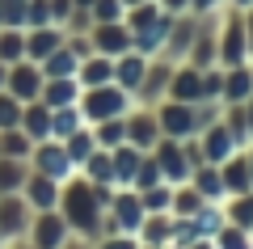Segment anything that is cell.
<instances>
[{"label":"cell","instance_id":"obj_1","mask_svg":"<svg viewBox=\"0 0 253 249\" xmlns=\"http://www.w3.org/2000/svg\"><path fill=\"white\" fill-rule=\"evenodd\" d=\"M59 215L68 220V228L76 237H84V241L101 237V215H106V207H101V199H97V190H93L89 178H72V182L59 186Z\"/></svg>","mask_w":253,"mask_h":249},{"label":"cell","instance_id":"obj_2","mask_svg":"<svg viewBox=\"0 0 253 249\" xmlns=\"http://www.w3.org/2000/svg\"><path fill=\"white\" fill-rule=\"evenodd\" d=\"M156 123H161V135L169 140H190V135H199L211 118H219V101H156Z\"/></svg>","mask_w":253,"mask_h":249},{"label":"cell","instance_id":"obj_3","mask_svg":"<svg viewBox=\"0 0 253 249\" xmlns=\"http://www.w3.org/2000/svg\"><path fill=\"white\" fill-rule=\"evenodd\" d=\"M81 114H84V123H101V118H118V114H126V110L135 106V98L126 89H118L114 80H106V85H89V89H81Z\"/></svg>","mask_w":253,"mask_h":249},{"label":"cell","instance_id":"obj_4","mask_svg":"<svg viewBox=\"0 0 253 249\" xmlns=\"http://www.w3.org/2000/svg\"><path fill=\"white\" fill-rule=\"evenodd\" d=\"M249 63V30H245V9L224 4L219 9V68Z\"/></svg>","mask_w":253,"mask_h":249},{"label":"cell","instance_id":"obj_5","mask_svg":"<svg viewBox=\"0 0 253 249\" xmlns=\"http://www.w3.org/2000/svg\"><path fill=\"white\" fill-rule=\"evenodd\" d=\"M181 63H194V68H215L219 63V9L215 13H203L194 21V38H190V51Z\"/></svg>","mask_w":253,"mask_h":249},{"label":"cell","instance_id":"obj_6","mask_svg":"<svg viewBox=\"0 0 253 249\" xmlns=\"http://www.w3.org/2000/svg\"><path fill=\"white\" fill-rule=\"evenodd\" d=\"M34 169L38 173H46V178H55V182H68L76 173V165H72V156H68V148H63V140H38V148H34Z\"/></svg>","mask_w":253,"mask_h":249},{"label":"cell","instance_id":"obj_7","mask_svg":"<svg viewBox=\"0 0 253 249\" xmlns=\"http://www.w3.org/2000/svg\"><path fill=\"white\" fill-rule=\"evenodd\" d=\"M152 156H156V165H161V178L169 182V186L190 182V160H186V152H181V140L161 135V140L152 144Z\"/></svg>","mask_w":253,"mask_h":249},{"label":"cell","instance_id":"obj_8","mask_svg":"<svg viewBox=\"0 0 253 249\" xmlns=\"http://www.w3.org/2000/svg\"><path fill=\"white\" fill-rule=\"evenodd\" d=\"M169 76H173V63L165 59V55H152L144 80H139V89H135V106H156V101H165Z\"/></svg>","mask_w":253,"mask_h":249},{"label":"cell","instance_id":"obj_9","mask_svg":"<svg viewBox=\"0 0 253 249\" xmlns=\"http://www.w3.org/2000/svg\"><path fill=\"white\" fill-rule=\"evenodd\" d=\"M199 144H203V160H207V165H219V160H228L232 152H241L236 135L224 127V118H211V123L199 131Z\"/></svg>","mask_w":253,"mask_h":249},{"label":"cell","instance_id":"obj_10","mask_svg":"<svg viewBox=\"0 0 253 249\" xmlns=\"http://www.w3.org/2000/svg\"><path fill=\"white\" fill-rule=\"evenodd\" d=\"M156 140H161L156 110L152 106H131V110H126V144H135L139 152H152Z\"/></svg>","mask_w":253,"mask_h":249},{"label":"cell","instance_id":"obj_11","mask_svg":"<svg viewBox=\"0 0 253 249\" xmlns=\"http://www.w3.org/2000/svg\"><path fill=\"white\" fill-rule=\"evenodd\" d=\"M89 43H93V51L97 55H123V51H131V30H126V21H97V26L89 30Z\"/></svg>","mask_w":253,"mask_h":249},{"label":"cell","instance_id":"obj_12","mask_svg":"<svg viewBox=\"0 0 253 249\" xmlns=\"http://www.w3.org/2000/svg\"><path fill=\"white\" fill-rule=\"evenodd\" d=\"M194 21H199V13H173V26H169V38H165L161 55L169 63H181L190 51V38H194Z\"/></svg>","mask_w":253,"mask_h":249},{"label":"cell","instance_id":"obj_13","mask_svg":"<svg viewBox=\"0 0 253 249\" xmlns=\"http://www.w3.org/2000/svg\"><path fill=\"white\" fill-rule=\"evenodd\" d=\"M148 59H152V55L135 51V47H131V51H123V55H114V85L135 98L139 80H144V72H148Z\"/></svg>","mask_w":253,"mask_h":249},{"label":"cell","instance_id":"obj_14","mask_svg":"<svg viewBox=\"0 0 253 249\" xmlns=\"http://www.w3.org/2000/svg\"><path fill=\"white\" fill-rule=\"evenodd\" d=\"M165 98H173V101H203V72L194 68V63H173V76H169Z\"/></svg>","mask_w":253,"mask_h":249},{"label":"cell","instance_id":"obj_15","mask_svg":"<svg viewBox=\"0 0 253 249\" xmlns=\"http://www.w3.org/2000/svg\"><path fill=\"white\" fill-rule=\"evenodd\" d=\"M72 237V228H68V220H63L59 211H38V224H34V249H59L63 241Z\"/></svg>","mask_w":253,"mask_h":249},{"label":"cell","instance_id":"obj_16","mask_svg":"<svg viewBox=\"0 0 253 249\" xmlns=\"http://www.w3.org/2000/svg\"><path fill=\"white\" fill-rule=\"evenodd\" d=\"M135 237H139V245H148V249H169V241H173V211H148Z\"/></svg>","mask_w":253,"mask_h":249},{"label":"cell","instance_id":"obj_17","mask_svg":"<svg viewBox=\"0 0 253 249\" xmlns=\"http://www.w3.org/2000/svg\"><path fill=\"white\" fill-rule=\"evenodd\" d=\"M38 98H42V106H51V110L76 106V101H81V80H76V76H46Z\"/></svg>","mask_w":253,"mask_h":249},{"label":"cell","instance_id":"obj_18","mask_svg":"<svg viewBox=\"0 0 253 249\" xmlns=\"http://www.w3.org/2000/svg\"><path fill=\"white\" fill-rule=\"evenodd\" d=\"M169 26H173V13H161L156 21H148L144 30H131V47L144 55H161L165 38H169Z\"/></svg>","mask_w":253,"mask_h":249},{"label":"cell","instance_id":"obj_19","mask_svg":"<svg viewBox=\"0 0 253 249\" xmlns=\"http://www.w3.org/2000/svg\"><path fill=\"white\" fill-rule=\"evenodd\" d=\"M190 186L199 190V195L207 199V203H224V199H228V190H224V178H219V165H207V160L190 169Z\"/></svg>","mask_w":253,"mask_h":249},{"label":"cell","instance_id":"obj_20","mask_svg":"<svg viewBox=\"0 0 253 249\" xmlns=\"http://www.w3.org/2000/svg\"><path fill=\"white\" fill-rule=\"evenodd\" d=\"M253 93V72L249 63H236V68H224V89H219V106H232V101H245Z\"/></svg>","mask_w":253,"mask_h":249},{"label":"cell","instance_id":"obj_21","mask_svg":"<svg viewBox=\"0 0 253 249\" xmlns=\"http://www.w3.org/2000/svg\"><path fill=\"white\" fill-rule=\"evenodd\" d=\"M139 156L144 152L135 148V144H118V148H110V169H114V186H131L135 182V169H139Z\"/></svg>","mask_w":253,"mask_h":249},{"label":"cell","instance_id":"obj_22","mask_svg":"<svg viewBox=\"0 0 253 249\" xmlns=\"http://www.w3.org/2000/svg\"><path fill=\"white\" fill-rule=\"evenodd\" d=\"M219 178H224V190H228V195L253 190V182H249V156H245V148L232 152L228 160H219Z\"/></svg>","mask_w":253,"mask_h":249},{"label":"cell","instance_id":"obj_23","mask_svg":"<svg viewBox=\"0 0 253 249\" xmlns=\"http://www.w3.org/2000/svg\"><path fill=\"white\" fill-rule=\"evenodd\" d=\"M42 68H34V63H21V68H13L9 72V89H13V98L17 101H34L38 93H42Z\"/></svg>","mask_w":253,"mask_h":249},{"label":"cell","instance_id":"obj_24","mask_svg":"<svg viewBox=\"0 0 253 249\" xmlns=\"http://www.w3.org/2000/svg\"><path fill=\"white\" fill-rule=\"evenodd\" d=\"M59 186L63 182H55V178H46V173H34V178L26 182V203L30 207H38V211H51V207H59Z\"/></svg>","mask_w":253,"mask_h":249},{"label":"cell","instance_id":"obj_25","mask_svg":"<svg viewBox=\"0 0 253 249\" xmlns=\"http://www.w3.org/2000/svg\"><path fill=\"white\" fill-rule=\"evenodd\" d=\"M76 80H81V89H89V85H106V80H114V59L110 55H84L81 68H76Z\"/></svg>","mask_w":253,"mask_h":249},{"label":"cell","instance_id":"obj_26","mask_svg":"<svg viewBox=\"0 0 253 249\" xmlns=\"http://www.w3.org/2000/svg\"><path fill=\"white\" fill-rule=\"evenodd\" d=\"M219 207H224V220H228V224H241V228H253V190H241V195H228Z\"/></svg>","mask_w":253,"mask_h":249},{"label":"cell","instance_id":"obj_27","mask_svg":"<svg viewBox=\"0 0 253 249\" xmlns=\"http://www.w3.org/2000/svg\"><path fill=\"white\" fill-rule=\"evenodd\" d=\"M81 127H89V123H84V114H81V106H59V110H51V140H68V135L81 131Z\"/></svg>","mask_w":253,"mask_h":249},{"label":"cell","instance_id":"obj_28","mask_svg":"<svg viewBox=\"0 0 253 249\" xmlns=\"http://www.w3.org/2000/svg\"><path fill=\"white\" fill-rule=\"evenodd\" d=\"M76 68H81V59H76V51L68 43L55 47V51L42 59V76H76Z\"/></svg>","mask_w":253,"mask_h":249},{"label":"cell","instance_id":"obj_29","mask_svg":"<svg viewBox=\"0 0 253 249\" xmlns=\"http://www.w3.org/2000/svg\"><path fill=\"white\" fill-rule=\"evenodd\" d=\"M219 118H224V127L236 135V144H241V148H249V144H253V131H249V118H245V106H241V101L219 106Z\"/></svg>","mask_w":253,"mask_h":249},{"label":"cell","instance_id":"obj_30","mask_svg":"<svg viewBox=\"0 0 253 249\" xmlns=\"http://www.w3.org/2000/svg\"><path fill=\"white\" fill-rule=\"evenodd\" d=\"M93 140H97V148H118V144L126 140V114L93 123Z\"/></svg>","mask_w":253,"mask_h":249},{"label":"cell","instance_id":"obj_31","mask_svg":"<svg viewBox=\"0 0 253 249\" xmlns=\"http://www.w3.org/2000/svg\"><path fill=\"white\" fill-rule=\"evenodd\" d=\"M55 47H63V34H59L55 26H38V30H34V38L26 43V55H30V59H46Z\"/></svg>","mask_w":253,"mask_h":249},{"label":"cell","instance_id":"obj_32","mask_svg":"<svg viewBox=\"0 0 253 249\" xmlns=\"http://www.w3.org/2000/svg\"><path fill=\"white\" fill-rule=\"evenodd\" d=\"M190 220H194V228H199V237H215V232L219 228H224V207H219V203H203L199 207V211H194V215H190Z\"/></svg>","mask_w":253,"mask_h":249},{"label":"cell","instance_id":"obj_33","mask_svg":"<svg viewBox=\"0 0 253 249\" xmlns=\"http://www.w3.org/2000/svg\"><path fill=\"white\" fill-rule=\"evenodd\" d=\"M215 249H253V228H241V224H224L215 232Z\"/></svg>","mask_w":253,"mask_h":249},{"label":"cell","instance_id":"obj_34","mask_svg":"<svg viewBox=\"0 0 253 249\" xmlns=\"http://www.w3.org/2000/svg\"><path fill=\"white\" fill-rule=\"evenodd\" d=\"M63 148H68V156H72V165L81 169L84 156H89L93 148H97V140H93V127H81V131H72L68 140H63Z\"/></svg>","mask_w":253,"mask_h":249},{"label":"cell","instance_id":"obj_35","mask_svg":"<svg viewBox=\"0 0 253 249\" xmlns=\"http://www.w3.org/2000/svg\"><path fill=\"white\" fill-rule=\"evenodd\" d=\"M21 127H26L30 140H46L51 135V106H30L21 114Z\"/></svg>","mask_w":253,"mask_h":249},{"label":"cell","instance_id":"obj_36","mask_svg":"<svg viewBox=\"0 0 253 249\" xmlns=\"http://www.w3.org/2000/svg\"><path fill=\"white\" fill-rule=\"evenodd\" d=\"M21 228H26V203H21V199H4V203H0V232L17 237Z\"/></svg>","mask_w":253,"mask_h":249},{"label":"cell","instance_id":"obj_37","mask_svg":"<svg viewBox=\"0 0 253 249\" xmlns=\"http://www.w3.org/2000/svg\"><path fill=\"white\" fill-rule=\"evenodd\" d=\"M203 203H207V199L190 186V182H181V186H173V207H169V211H173V215H194Z\"/></svg>","mask_w":253,"mask_h":249},{"label":"cell","instance_id":"obj_38","mask_svg":"<svg viewBox=\"0 0 253 249\" xmlns=\"http://www.w3.org/2000/svg\"><path fill=\"white\" fill-rule=\"evenodd\" d=\"M139 203H144V211H169L173 207V186L169 182H156V186L139 190Z\"/></svg>","mask_w":253,"mask_h":249},{"label":"cell","instance_id":"obj_39","mask_svg":"<svg viewBox=\"0 0 253 249\" xmlns=\"http://www.w3.org/2000/svg\"><path fill=\"white\" fill-rule=\"evenodd\" d=\"M89 13H93V26H97V21H123V0H93L89 4Z\"/></svg>","mask_w":253,"mask_h":249},{"label":"cell","instance_id":"obj_40","mask_svg":"<svg viewBox=\"0 0 253 249\" xmlns=\"http://www.w3.org/2000/svg\"><path fill=\"white\" fill-rule=\"evenodd\" d=\"M219 89H224V68H203V101H219Z\"/></svg>","mask_w":253,"mask_h":249},{"label":"cell","instance_id":"obj_41","mask_svg":"<svg viewBox=\"0 0 253 249\" xmlns=\"http://www.w3.org/2000/svg\"><path fill=\"white\" fill-rule=\"evenodd\" d=\"M97 249H139V237H131V232H106V237H97Z\"/></svg>","mask_w":253,"mask_h":249},{"label":"cell","instance_id":"obj_42","mask_svg":"<svg viewBox=\"0 0 253 249\" xmlns=\"http://www.w3.org/2000/svg\"><path fill=\"white\" fill-rule=\"evenodd\" d=\"M21 178H26L21 160H4V165H0V190H13V186H21Z\"/></svg>","mask_w":253,"mask_h":249},{"label":"cell","instance_id":"obj_43","mask_svg":"<svg viewBox=\"0 0 253 249\" xmlns=\"http://www.w3.org/2000/svg\"><path fill=\"white\" fill-rule=\"evenodd\" d=\"M17 123H21V101L0 98V127H17Z\"/></svg>","mask_w":253,"mask_h":249},{"label":"cell","instance_id":"obj_44","mask_svg":"<svg viewBox=\"0 0 253 249\" xmlns=\"http://www.w3.org/2000/svg\"><path fill=\"white\" fill-rule=\"evenodd\" d=\"M17 55H26V38L21 34H4L0 38V59H17Z\"/></svg>","mask_w":253,"mask_h":249},{"label":"cell","instance_id":"obj_45","mask_svg":"<svg viewBox=\"0 0 253 249\" xmlns=\"http://www.w3.org/2000/svg\"><path fill=\"white\" fill-rule=\"evenodd\" d=\"M51 4V21H68V13H72V0H46Z\"/></svg>","mask_w":253,"mask_h":249},{"label":"cell","instance_id":"obj_46","mask_svg":"<svg viewBox=\"0 0 253 249\" xmlns=\"http://www.w3.org/2000/svg\"><path fill=\"white\" fill-rule=\"evenodd\" d=\"M215 9H224V0H190V13H215Z\"/></svg>","mask_w":253,"mask_h":249},{"label":"cell","instance_id":"obj_47","mask_svg":"<svg viewBox=\"0 0 253 249\" xmlns=\"http://www.w3.org/2000/svg\"><path fill=\"white\" fill-rule=\"evenodd\" d=\"M165 13H190V0H161Z\"/></svg>","mask_w":253,"mask_h":249},{"label":"cell","instance_id":"obj_48","mask_svg":"<svg viewBox=\"0 0 253 249\" xmlns=\"http://www.w3.org/2000/svg\"><path fill=\"white\" fill-rule=\"evenodd\" d=\"M245 30H249V55H253V4L245 9Z\"/></svg>","mask_w":253,"mask_h":249},{"label":"cell","instance_id":"obj_49","mask_svg":"<svg viewBox=\"0 0 253 249\" xmlns=\"http://www.w3.org/2000/svg\"><path fill=\"white\" fill-rule=\"evenodd\" d=\"M59 249H89V241H84V237H81V241H72V237H68V241H63Z\"/></svg>","mask_w":253,"mask_h":249},{"label":"cell","instance_id":"obj_50","mask_svg":"<svg viewBox=\"0 0 253 249\" xmlns=\"http://www.w3.org/2000/svg\"><path fill=\"white\" fill-rule=\"evenodd\" d=\"M186 249H215V241H211V237H203V241H190Z\"/></svg>","mask_w":253,"mask_h":249},{"label":"cell","instance_id":"obj_51","mask_svg":"<svg viewBox=\"0 0 253 249\" xmlns=\"http://www.w3.org/2000/svg\"><path fill=\"white\" fill-rule=\"evenodd\" d=\"M224 4H232V9H249L253 0H224Z\"/></svg>","mask_w":253,"mask_h":249},{"label":"cell","instance_id":"obj_52","mask_svg":"<svg viewBox=\"0 0 253 249\" xmlns=\"http://www.w3.org/2000/svg\"><path fill=\"white\" fill-rule=\"evenodd\" d=\"M245 156H249V182H253V144L245 148Z\"/></svg>","mask_w":253,"mask_h":249},{"label":"cell","instance_id":"obj_53","mask_svg":"<svg viewBox=\"0 0 253 249\" xmlns=\"http://www.w3.org/2000/svg\"><path fill=\"white\" fill-rule=\"evenodd\" d=\"M0 26H4V0H0Z\"/></svg>","mask_w":253,"mask_h":249},{"label":"cell","instance_id":"obj_54","mask_svg":"<svg viewBox=\"0 0 253 249\" xmlns=\"http://www.w3.org/2000/svg\"><path fill=\"white\" fill-rule=\"evenodd\" d=\"M131 4H139V0H123V9H131Z\"/></svg>","mask_w":253,"mask_h":249},{"label":"cell","instance_id":"obj_55","mask_svg":"<svg viewBox=\"0 0 253 249\" xmlns=\"http://www.w3.org/2000/svg\"><path fill=\"white\" fill-rule=\"evenodd\" d=\"M249 72H253V55H249Z\"/></svg>","mask_w":253,"mask_h":249},{"label":"cell","instance_id":"obj_56","mask_svg":"<svg viewBox=\"0 0 253 249\" xmlns=\"http://www.w3.org/2000/svg\"><path fill=\"white\" fill-rule=\"evenodd\" d=\"M0 80H4V68H0Z\"/></svg>","mask_w":253,"mask_h":249},{"label":"cell","instance_id":"obj_57","mask_svg":"<svg viewBox=\"0 0 253 249\" xmlns=\"http://www.w3.org/2000/svg\"><path fill=\"white\" fill-rule=\"evenodd\" d=\"M139 249H148V245H139Z\"/></svg>","mask_w":253,"mask_h":249}]
</instances>
